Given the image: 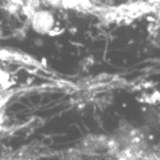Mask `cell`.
<instances>
[{
	"label": "cell",
	"instance_id": "cell-1",
	"mask_svg": "<svg viewBox=\"0 0 160 160\" xmlns=\"http://www.w3.org/2000/svg\"><path fill=\"white\" fill-rule=\"evenodd\" d=\"M109 2H114V3H122V2H128V0H109Z\"/></svg>",
	"mask_w": 160,
	"mask_h": 160
}]
</instances>
